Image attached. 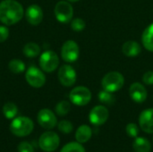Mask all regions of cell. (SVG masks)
<instances>
[{
    "label": "cell",
    "instance_id": "29",
    "mask_svg": "<svg viewBox=\"0 0 153 152\" xmlns=\"http://www.w3.org/2000/svg\"><path fill=\"white\" fill-rule=\"evenodd\" d=\"M18 152H34V148L30 142H22L18 145Z\"/></svg>",
    "mask_w": 153,
    "mask_h": 152
},
{
    "label": "cell",
    "instance_id": "31",
    "mask_svg": "<svg viewBox=\"0 0 153 152\" xmlns=\"http://www.w3.org/2000/svg\"><path fill=\"white\" fill-rule=\"evenodd\" d=\"M9 37V30L5 26H0V43L4 42Z\"/></svg>",
    "mask_w": 153,
    "mask_h": 152
},
{
    "label": "cell",
    "instance_id": "28",
    "mask_svg": "<svg viewBox=\"0 0 153 152\" xmlns=\"http://www.w3.org/2000/svg\"><path fill=\"white\" fill-rule=\"evenodd\" d=\"M127 135L131 138H136L139 134V126L134 123H129L126 127Z\"/></svg>",
    "mask_w": 153,
    "mask_h": 152
},
{
    "label": "cell",
    "instance_id": "26",
    "mask_svg": "<svg viewBox=\"0 0 153 152\" xmlns=\"http://www.w3.org/2000/svg\"><path fill=\"white\" fill-rule=\"evenodd\" d=\"M57 128L61 133H63L65 134H69V133H71L73 132L74 125L70 121L62 120L57 124Z\"/></svg>",
    "mask_w": 153,
    "mask_h": 152
},
{
    "label": "cell",
    "instance_id": "15",
    "mask_svg": "<svg viewBox=\"0 0 153 152\" xmlns=\"http://www.w3.org/2000/svg\"><path fill=\"white\" fill-rule=\"evenodd\" d=\"M139 125L146 133H153V108L143 110L139 116Z\"/></svg>",
    "mask_w": 153,
    "mask_h": 152
},
{
    "label": "cell",
    "instance_id": "3",
    "mask_svg": "<svg viewBox=\"0 0 153 152\" xmlns=\"http://www.w3.org/2000/svg\"><path fill=\"white\" fill-rule=\"evenodd\" d=\"M125 84V78L119 72L113 71L108 73L101 80V86L103 90L116 92L122 89Z\"/></svg>",
    "mask_w": 153,
    "mask_h": 152
},
{
    "label": "cell",
    "instance_id": "22",
    "mask_svg": "<svg viewBox=\"0 0 153 152\" xmlns=\"http://www.w3.org/2000/svg\"><path fill=\"white\" fill-rule=\"evenodd\" d=\"M98 98H99V100L104 105L112 106L116 102V98H115L113 92H110V91H108L105 90L99 92Z\"/></svg>",
    "mask_w": 153,
    "mask_h": 152
},
{
    "label": "cell",
    "instance_id": "8",
    "mask_svg": "<svg viewBox=\"0 0 153 152\" xmlns=\"http://www.w3.org/2000/svg\"><path fill=\"white\" fill-rule=\"evenodd\" d=\"M80 56V47L74 40L65 41L61 48V57L67 63L75 62Z\"/></svg>",
    "mask_w": 153,
    "mask_h": 152
},
{
    "label": "cell",
    "instance_id": "2",
    "mask_svg": "<svg viewBox=\"0 0 153 152\" xmlns=\"http://www.w3.org/2000/svg\"><path fill=\"white\" fill-rule=\"evenodd\" d=\"M34 128L32 120L26 116L14 117L10 125V131L17 137H25L31 133Z\"/></svg>",
    "mask_w": 153,
    "mask_h": 152
},
{
    "label": "cell",
    "instance_id": "14",
    "mask_svg": "<svg viewBox=\"0 0 153 152\" xmlns=\"http://www.w3.org/2000/svg\"><path fill=\"white\" fill-rule=\"evenodd\" d=\"M130 98L135 103H143L147 99V90L140 82H134L129 88Z\"/></svg>",
    "mask_w": 153,
    "mask_h": 152
},
{
    "label": "cell",
    "instance_id": "24",
    "mask_svg": "<svg viewBox=\"0 0 153 152\" xmlns=\"http://www.w3.org/2000/svg\"><path fill=\"white\" fill-rule=\"evenodd\" d=\"M70 110H71V104L66 100H62L58 102L55 108V111L59 116H66L70 112Z\"/></svg>",
    "mask_w": 153,
    "mask_h": 152
},
{
    "label": "cell",
    "instance_id": "18",
    "mask_svg": "<svg viewBox=\"0 0 153 152\" xmlns=\"http://www.w3.org/2000/svg\"><path fill=\"white\" fill-rule=\"evenodd\" d=\"M142 42L148 51L153 52V22L144 30L142 36Z\"/></svg>",
    "mask_w": 153,
    "mask_h": 152
},
{
    "label": "cell",
    "instance_id": "27",
    "mask_svg": "<svg viewBox=\"0 0 153 152\" xmlns=\"http://www.w3.org/2000/svg\"><path fill=\"white\" fill-rule=\"evenodd\" d=\"M85 27H86V23L84 20H82V18H75L71 22V28L74 31L77 32L82 31L85 29Z\"/></svg>",
    "mask_w": 153,
    "mask_h": 152
},
{
    "label": "cell",
    "instance_id": "32",
    "mask_svg": "<svg viewBox=\"0 0 153 152\" xmlns=\"http://www.w3.org/2000/svg\"><path fill=\"white\" fill-rule=\"evenodd\" d=\"M68 2H73V3H74V2H78L79 0H67Z\"/></svg>",
    "mask_w": 153,
    "mask_h": 152
},
{
    "label": "cell",
    "instance_id": "21",
    "mask_svg": "<svg viewBox=\"0 0 153 152\" xmlns=\"http://www.w3.org/2000/svg\"><path fill=\"white\" fill-rule=\"evenodd\" d=\"M8 68L13 73H15V74L22 73L25 72V70H26L25 64L22 60H19V59L11 60L8 64Z\"/></svg>",
    "mask_w": 153,
    "mask_h": 152
},
{
    "label": "cell",
    "instance_id": "5",
    "mask_svg": "<svg viewBox=\"0 0 153 152\" xmlns=\"http://www.w3.org/2000/svg\"><path fill=\"white\" fill-rule=\"evenodd\" d=\"M39 65L46 73L54 72L59 65V58L53 50H46L39 56Z\"/></svg>",
    "mask_w": 153,
    "mask_h": 152
},
{
    "label": "cell",
    "instance_id": "19",
    "mask_svg": "<svg viewBox=\"0 0 153 152\" xmlns=\"http://www.w3.org/2000/svg\"><path fill=\"white\" fill-rule=\"evenodd\" d=\"M133 148L135 152H150L152 150V143L144 137H136L133 142Z\"/></svg>",
    "mask_w": 153,
    "mask_h": 152
},
{
    "label": "cell",
    "instance_id": "16",
    "mask_svg": "<svg viewBox=\"0 0 153 152\" xmlns=\"http://www.w3.org/2000/svg\"><path fill=\"white\" fill-rule=\"evenodd\" d=\"M142 51L141 45L134 40H128L125 42L122 46V52L127 57L137 56Z\"/></svg>",
    "mask_w": 153,
    "mask_h": 152
},
{
    "label": "cell",
    "instance_id": "20",
    "mask_svg": "<svg viewBox=\"0 0 153 152\" xmlns=\"http://www.w3.org/2000/svg\"><path fill=\"white\" fill-rule=\"evenodd\" d=\"M23 54L27 57H35L39 55L40 53V47L37 43L34 42H29L23 47Z\"/></svg>",
    "mask_w": 153,
    "mask_h": 152
},
{
    "label": "cell",
    "instance_id": "23",
    "mask_svg": "<svg viewBox=\"0 0 153 152\" xmlns=\"http://www.w3.org/2000/svg\"><path fill=\"white\" fill-rule=\"evenodd\" d=\"M18 113L17 106L13 102H7L3 107V114L7 119H13Z\"/></svg>",
    "mask_w": 153,
    "mask_h": 152
},
{
    "label": "cell",
    "instance_id": "11",
    "mask_svg": "<svg viewBox=\"0 0 153 152\" xmlns=\"http://www.w3.org/2000/svg\"><path fill=\"white\" fill-rule=\"evenodd\" d=\"M109 112L108 109L104 106H96L94 107L90 114H89V120L91 125L95 126H100L104 125L107 120L108 119Z\"/></svg>",
    "mask_w": 153,
    "mask_h": 152
},
{
    "label": "cell",
    "instance_id": "13",
    "mask_svg": "<svg viewBox=\"0 0 153 152\" xmlns=\"http://www.w3.org/2000/svg\"><path fill=\"white\" fill-rule=\"evenodd\" d=\"M27 22L31 25H39L43 20V11L38 4L30 5L25 11Z\"/></svg>",
    "mask_w": 153,
    "mask_h": 152
},
{
    "label": "cell",
    "instance_id": "6",
    "mask_svg": "<svg viewBox=\"0 0 153 152\" xmlns=\"http://www.w3.org/2000/svg\"><path fill=\"white\" fill-rule=\"evenodd\" d=\"M60 144L59 136L51 131L46 132L42 133L39 139V148L46 152L55 151Z\"/></svg>",
    "mask_w": 153,
    "mask_h": 152
},
{
    "label": "cell",
    "instance_id": "30",
    "mask_svg": "<svg viewBox=\"0 0 153 152\" xmlns=\"http://www.w3.org/2000/svg\"><path fill=\"white\" fill-rule=\"evenodd\" d=\"M143 82L147 85H152L153 84V71L146 72L143 76Z\"/></svg>",
    "mask_w": 153,
    "mask_h": 152
},
{
    "label": "cell",
    "instance_id": "25",
    "mask_svg": "<svg viewBox=\"0 0 153 152\" xmlns=\"http://www.w3.org/2000/svg\"><path fill=\"white\" fill-rule=\"evenodd\" d=\"M60 152H85V150L82 143L76 142H69L65 144Z\"/></svg>",
    "mask_w": 153,
    "mask_h": 152
},
{
    "label": "cell",
    "instance_id": "7",
    "mask_svg": "<svg viewBox=\"0 0 153 152\" xmlns=\"http://www.w3.org/2000/svg\"><path fill=\"white\" fill-rule=\"evenodd\" d=\"M55 16L61 23L71 22L74 15V8L68 1H59L55 6Z\"/></svg>",
    "mask_w": 153,
    "mask_h": 152
},
{
    "label": "cell",
    "instance_id": "12",
    "mask_svg": "<svg viewBox=\"0 0 153 152\" xmlns=\"http://www.w3.org/2000/svg\"><path fill=\"white\" fill-rule=\"evenodd\" d=\"M38 123L39 125L47 130H51L55 128L57 125V119L53 111L48 108H43L38 113Z\"/></svg>",
    "mask_w": 153,
    "mask_h": 152
},
{
    "label": "cell",
    "instance_id": "9",
    "mask_svg": "<svg viewBox=\"0 0 153 152\" xmlns=\"http://www.w3.org/2000/svg\"><path fill=\"white\" fill-rule=\"evenodd\" d=\"M26 82L33 88H41L46 82V76L40 69L36 66H30L25 73Z\"/></svg>",
    "mask_w": 153,
    "mask_h": 152
},
{
    "label": "cell",
    "instance_id": "1",
    "mask_svg": "<svg viewBox=\"0 0 153 152\" xmlns=\"http://www.w3.org/2000/svg\"><path fill=\"white\" fill-rule=\"evenodd\" d=\"M24 15L22 5L15 0H3L0 3V22L5 25H13Z\"/></svg>",
    "mask_w": 153,
    "mask_h": 152
},
{
    "label": "cell",
    "instance_id": "17",
    "mask_svg": "<svg viewBox=\"0 0 153 152\" xmlns=\"http://www.w3.org/2000/svg\"><path fill=\"white\" fill-rule=\"evenodd\" d=\"M92 136V130L87 125H82L78 127L75 133V139L80 143H86Z\"/></svg>",
    "mask_w": 153,
    "mask_h": 152
},
{
    "label": "cell",
    "instance_id": "10",
    "mask_svg": "<svg viewBox=\"0 0 153 152\" xmlns=\"http://www.w3.org/2000/svg\"><path fill=\"white\" fill-rule=\"evenodd\" d=\"M58 80L60 83L65 87H71L76 82V72L73 66L69 65H62L58 70Z\"/></svg>",
    "mask_w": 153,
    "mask_h": 152
},
{
    "label": "cell",
    "instance_id": "4",
    "mask_svg": "<svg viewBox=\"0 0 153 152\" xmlns=\"http://www.w3.org/2000/svg\"><path fill=\"white\" fill-rule=\"evenodd\" d=\"M69 99L71 102L76 106L82 107L90 103L91 99V90L84 86H78L74 88L69 94Z\"/></svg>",
    "mask_w": 153,
    "mask_h": 152
}]
</instances>
